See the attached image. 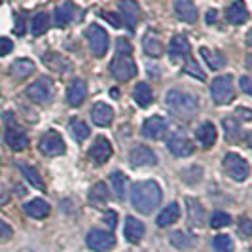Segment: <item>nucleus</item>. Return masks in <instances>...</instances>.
I'll use <instances>...</instances> for the list:
<instances>
[{
  "label": "nucleus",
  "mask_w": 252,
  "mask_h": 252,
  "mask_svg": "<svg viewBox=\"0 0 252 252\" xmlns=\"http://www.w3.org/2000/svg\"><path fill=\"white\" fill-rule=\"evenodd\" d=\"M222 127H224V133H226V140L235 144L241 140V124L233 118H224L222 120Z\"/></svg>",
  "instance_id": "473e14b6"
},
{
  "label": "nucleus",
  "mask_w": 252,
  "mask_h": 252,
  "mask_svg": "<svg viewBox=\"0 0 252 252\" xmlns=\"http://www.w3.org/2000/svg\"><path fill=\"white\" fill-rule=\"evenodd\" d=\"M133 99H135V102L139 104L140 108H146L154 101V91H152V88L146 82H139L133 89Z\"/></svg>",
  "instance_id": "b1692460"
},
{
  "label": "nucleus",
  "mask_w": 252,
  "mask_h": 252,
  "mask_svg": "<svg viewBox=\"0 0 252 252\" xmlns=\"http://www.w3.org/2000/svg\"><path fill=\"white\" fill-rule=\"evenodd\" d=\"M239 86L247 95H252V76H241Z\"/></svg>",
  "instance_id": "a18cd8bd"
},
{
  "label": "nucleus",
  "mask_w": 252,
  "mask_h": 252,
  "mask_svg": "<svg viewBox=\"0 0 252 252\" xmlns=\"http://www.w3.org/2000/svg\"><path fill=\"white\" fill-rule=\"evenodd\" d=\"M48 29H50V15L46 12L36 13V15L32 17V23H31V32H32L34 36H42V34L48 32Z\"/></svg>",
  "instance_id": "c9c22d12"
},
{
  "label": "nucleus",
  "mask_w": 252,
  "mask_h": 252,
  "mask_svg": "<svg viewBox=\"0 0 252 252\" xmlns=\"http://www.w3.org/2000/svg\"><path fill=\"white\" fill-rule=\"evenodd\" d=\"M118 10H120V19H122V23H124L129 31L137 27V23L140 21V6L135 0H120Z\"/></svg>",
  "instance_id": "9d476101"
},
{
  "label": "nucleus",
  "mask_w": 252,
  "mask_h": 252,
  "mask_svg": "<svg viewBox=\"0 0 252 252\" xmlns=\"http://www.w3.org/2000/svg\"><path fill=\"white\" fill-rule=\"evenodd\" d=\"M126 239L133 245H139L144 237V224L137 220L135 216H127L126 218Z\"/></svg>",
  "instance_id": "4be33fe9"
},
{
  "label": "nucleus",
  "mask_w": 252,
  "mask_h": 252,
  "mask_svg": "<svg viewBox=\"0 0 252 252\" xmlns=\"http://www.w3.org/2000/svg\"><path fill=\"white\" fill-rule=\"evenodd\" d=\"M165 104H167V110L171 112V116L184 122V124L191 122L199 112L197 97L188 93V91H182V89H171L167 93Z\"/></svg>",
  "instance_id": "f03ea898"
},
{
  "label": "nucleus",
  "mask_w": 252,
  "mask_h": 252,
  "mask_svg": "<svg viewBox=\"0 0 252 252\" xmlns=\"http://www.w3.org/2000/svg\"><path fill=\"white\" fill-rule=\"evenodd\" d=\"M44 63L48 64L51 70H57V72H63V70L72 68V66H70V63H66L63 57H61V55H57V53H46Z\"/></svg>",
  "instance_id": "4c0bfd02"
},
{
  "label": "nucleus",
  "mask_w": 252,
  "mask_h": 252,
  "mask_svg": "<svg viewBox=\"0 0 252 252\" xmlns=\"http://www.w3.org/2000/svg\"><path fill=\"white\" fill-rule=\"evenodd\" d=\"M4 140L13 152H21L29 146V137L17 127H8L6 133H4Z\"/></svg>",
  "instance_id": "a211bd4d"
},
{
  "label": "nucleus",
  "mask_w": 252,
  "mask_h": 252,
  "mask_svg": "<svg viewBox=\"0 0 252 252\" xmlns=\"http://www.w3.org/2000/svg\"><path fill=\"white\" fill-rule=\"evenodd\" d=\"M88 40H89V48L91 53L95 57H102L106 51H108V34L106 31L101 29L99 25H91L88 29Z\"/></svg>",
  "instance_id": "6e6552de"
},
{
  "label": "nucleus",
  "mask_w": 252,
  "mask_h": 252,
  "mask_svg": "<svg viewBox=\"0 0 252 252\" xmlns=\"http://www.w3.org/2000/svg\"><path fill=\"white\" fill-rule=\"evenodd\" d=\"M86 241L89 249L95 252H108L116 247V237L110 231H102V229H91Z\"/></svg>",
  "instance_id": "423d86ee"
},
{
  "label": "nucleus",
  "mask_w": 252,
  "mask_h": 252,
  "mask_svg": "<svg viewBox=\"0 0 252 252\" xmlns=\"http://www.w3.org/2000/svg\"><path fill=\"white\" fill-rule=\"evenodd\" d=\"M167 127H169V122L165 118H161V116H150L142 124V135L150 140H158L165 135Z\"/></svg>",
  "instance_id": "f8f14e48"
},
{
  "label": "nucleus",
  "mask_w": 252,
  "mask_h": 252,
  "mask_svg": "<svg viewBox=\"0 0 252 252\" xmlns=\"http://www.w3.org/2000/svg\"><path fill=\"white\" fill-rule=\"evenodd\" d=\"M110 97H112V99H118V97H120V91L116 88H112L110 89Z\"/></svg>",
  "instance_id": "6e6d98bb"
},
{
  "label": "nucleus",
  "mask_w": 252,
  "mask_h": 252,
  "mask_svg": "<svg viewBox=\"0 0 252 252\" xmlns=\"http://www.w3.org/2000/svg\"><path fill=\"white\" fill-rule=\"evenodd\" d=\"M0 4H2V0H0Z\"/></svg>",
  "instance_id": "13d9d810"
},
{
  "label": "nucleus",
  "mask_w": 252,
  "mask_h": 252,
  "mask_svg": "<svg viewBox=\"0 0 252 252\" xmlns=\"http://www.w3.org/2000/svg\"><path fill=\"white\" fill-rule=\"evenodd\" d=\"M129 163L133 167H152L158 163V158L152 148L144 146V144H137L129 152Z\"/></svg>",
  "instance_id": "9b49d317"
},
{
  "label": "nucleus",
  "mask_w": 252,
  "mask_h": 252,
  "mask_svg": "<svg viewBox=\"0 0 252 252\" xmlns=\"http://www.w3.org/2000/svg\"><path fill=\"white\" fill-rule=\"evenodd\" d=\"M247 142H249V146L252 148V131L249 133V135H247Z\"/></svg>",
  "instance_id": "4d7b16f0"
},
{
  "label": "nucleus",
  "mask_w": 252,
  "mask_h": 252,
  "mask_svg": "<svg viewBox=\"0 0 252 252\" xmlns=\"http://www.w3.org/2000/svg\"><path fill=\"white\" fill-rule=\"evenodd\" d=\"M13 32L17 36H23L25 34V15L23 13H17L15 15V29H13Z\"/></svg>",
  "instance_id": "37998d69"
},
{
  "label": "nucleus",
  "mask_w": 252,
  "mask_h": 252,
  "mask_svg": "<svg viewBox=\"0 0 252 252\" xmlns=\"http://www.w3.org/2000/svg\"><path fill=\"white\" fill-rule=\"evenodd\" d=\"M27 97L34 102H46L50 101L51 97V82L48 78H40L36 82H32L29 88H27Z\"/></svg>",
  "instance_id": "ddd939ff"
},
{
  "label": "nucleus",
  "mask_w": 252,
  "mask_h": 252,
  "mask_svg": "<svg viewBox=\"0 0 252 252\" xmlns=\"http://www.w3.org/2000/svg\"><path fill=\"white\" fill-rule=\"evenodd\" d=\"M237 114H239V116H243V120H241V122H247V120H251V118H252V112H247V110H243V108H241V110H237Z\"/></svg>",
  "instance_id": "603ef678"
},
{
  "label": "nucleus",
  "mask_w": 252,
  "mask_h": 252,
  "mask_svg": "<svg viewBox=\"0 0 252 252\" xmlns=\"http://www.w3.org/2000/svg\"><path fill=\"white\" fill-rule=\"evenodd\" d=\"M167 148H169V152H171L173 156H177V158H188V156H191V154L195 152L193 142H191L188 137H184L182 133H173V135H169V139H167Z\"/></svg>",
  "instance_id": "1a4fd4ad"
},
{
  "label": "nucleus",
  "mask_w": 252,
  "mask_h": 252,
  "mask_svg": "<svg viewBox=\"0 0 252 252\" xmlns=\"http://www.w3.org/2000/svg\"><path fill=\"white\" fill-rule=\"evenodd\" d=\"M68 129H70L72 137H74L78 142H82V140H86L89 137L88 124H86V122H82L80 118H72V120H70V124H68Z\"/></svg>",
  "instance_id": "e433bc0d"
},
{
  "label": "nucleus",
  "mask_w": 252,
  "mask_h": 252,
  "mask_svg": "<svg viewBox=\"0 0 252 252\" xmlns=\"http://www.w3.org/2000/svg\"><path fill=\"white\" fill-rule=\"evenodd\" d=\"M226 19L231 25H243V23H247V19H249V10H247V6H245L243 0H235V2H231V4L227 6Z\"/></svg>",
  "instance_id": "6ab92c4d"
},
{
  "label": "nucleus",
  "mask_w": 252,
  "mask_h": 252,
  "mask_svg": "<svg viewBox=\"0 0 252 252\" xmlns=\"http://www.w3.org/2000/svg\"><path fill=\"white\" fill-rule=\"evenodd\" d=\"M169 241H171L173 247H177L180 251H188V249H191L195 245V237L186 233V231H173L169 235Z\"/></svg>",
  "instance_id": "72a5a7b5"
},
{
  "label": "nucleus",
  "mask_w": 252,
  "mask_h": 252,
  "mask_svg": "<svg viewBox=\"0 0 252 252\" xmlns=\"http://www.w3.org/2000/svg\"><path fill=\"white\" fill-rule=\"evenodd\" d=\"M211 95L216 104H227L235 99V86H233V76L224 74L215 78L211 86Z\"/></svg>",
  "instance_id": "7ed1b4c3"
},
{
  "label": "nucleus",
  "mask_w": 252,
  "mask_h": 252,
  "mask_svg": "<svg viewBox=\"0 0 252 252\" xmlns=\"http://www.w3.org/2000/svg\"><path fill=\"white\" fill-rule=\"evenodd\" d=\"M195 137L201 142V146L211 148V146H215V142H216V127L213 126L211 122H205V124H201V126L197 127Z\"/></svg>",
  "instance_id": "393cba45"
},
{
  "label": "nucleus",
  "mask_w": 252,
  "mask_h": 252,
  "mask_svg": "<svg viewBox=\"0 0 252 252\" xmlns=\"http://www.w3.org/2000/svg\"><path fill=\"white\" fill-rule=\"evenodd\" d=\"M239 231L245 235V237H252V220L251 218H241Z\"/></svg>",
  "instance_id": "c03bdc74"
},
{
  "label": "nucleus",
  "mask_w": 252,
  "mask_h": 252,
  "mask_svg": "<svg viewBox=\"0 0 252 252\" xmlns=\"http://www.w3.org/2000/svg\"><path fill=\"white\" fill-rule=\"evenodd\" d=\"M231 224V216L227 215V213H224V211H216V213H213V216H211V227H215V229H218V227H226Z\"/></svg>",
  "instance_id": "ea45409f"
},
{
  "label": "nucleus",
  "mask_w": 252,
  "mask_h": 252,
  "mask_svg": "<svg viewBox=\"0 0 252 252\" xmlns=\"http://www.w3.org/2000/svg\"><path fill=\"white\" fill-rule=\"evenodd\" d=\"M86 97H88V86H86V82L84 80H80V78H76L74 82L68 86L66 89V101L70 106H82V102L86 101Z\"/></svg>",
  "instance_id": "2eb2a0df"
},
{
  "label": "nucleus",
  "mask_w": 252,
  "mask_h": 252,
  "mask_svg": "<svg viewBox=\"0 0 252 252\" xmlns=\"http://www.w3.org/2000/svg\"><path fill=\"white\" fill-rule=\"evenodd\" d=\"M163 197V191L156 180H140L131 186V203L142 215H152Z\"/></svg>",
  "instance_id": "f257e3e1"
},
{
  "label": "nucleus",
  "mask_w": 252,
  "mask_h": 252,
  "mask_svg": "<svg viewBox=\"0 0 252 252\" xmlns=\"http://www.w3.org/2000/svg\"><path fill=\"white\" fill-rule=\"evenodd\" d=\"M169 57H171L173 61L188 59L189 57V42L184 34H177V36L171 38V44H169Z\"/></svg>",
  "instance_id": "dca6fc26"
},
{
  "label": "nucleus",
  "mask_w": 252,
  "mask_h": 252,
  "mask_svg": "<svg viewBox=\"0 0 252 252\" xmlns=\"http://www.w3.org/2000/svg\"><path fill=\"white\" fill-rule=\"evenodd\" d=\"M184 72L188 76H193L195 80H205V72H203V68L199 66V64L195 63L191 57H188V61H186V64H184Z\"/></svg>",
  "instance_id": "a19ab883"
},
{
  "label": "nucleus",
  "mask_w": 252,
  "mask_h": 252,
  "mask_svg": "<svg viewBox=\"0 0 252 252\" xmlns=\"http://www.w3.org/2000/svg\"><path fill=\"white\" fill-rule=\"evenodd\" d=\"M133 53V46L129 44L127 38H118L116 40V55L118 57H131Z\"/></svg>",
  "instance_id": "79ce46f5"
},
{
  "label": "nucleus",
  "mask_w": 252,
  "mask_h": 252,
  "mask_svg": "<svg viewBox=\"0 0 252 252\" xmlns=\"http://www.w3.org/2000/svg\"><path fill=\"white\" fill-rule=\"evenodd\" d=\"M108 70L118 82H127V80L137 76V64L133 63L129 57H114Z\"/></svg>",
  "instance_id": "0eeeda50"
},
{
  "label": "nucleus",
  "mask_w": 252,
  "mask_h": 252,
  "mask_svg": "<svg viewBox=\"0 0 252 252\" xmlns=\"http://www.w3.org/2000/svg\"><path fill=\"white\" fill-rule=\"evenodd\" d=\"M38 148L44 156H50V158H55V156H63L66 146H64L63 137L57 133V131H48L40 142H38Z\"/></svg>",
  "instance_id": "39448f33"
},
{
  "label": "nucleus",
  "mask_w": 252,
  "mask_h": 252,
  "mask_svg": "<svg viewBox=\"0 0 252 252\" xmlns=\"http://www.w3.org/2000/svg\"><path fill=\"white\" fill-rule=\"evenodd\" d=\"M224 169H226L227 177L233 178L235 182H243L251 175L249 163L241 156H237V154H227L226 158H224Z\"/></svg>",
  "instance_id": "20e7f679"
},
{
  "label": "nucleus",
  "mask_w": 252,
  "mask_h": 252,
  "mask_svg": "<svg viewBox=\"0 0 252 252\" xmlns=\"http://www.w3.org/2000/svg\"><path fill=\"white\" fill-rule=\"evenodd\" d=\"M23 211H25L27 215L31 216V218H46V216L50 215V205L44 201V199H32V201L25 203V207H23Z\"/></svg>",
  "instance_id": "cd10ccee"
},
{
  "label": "nucleus",
  "mask_w": 252,
  "mask_h": 252,
  "mask_svg": "<svg viewBox=\"0 0 252 252\" xmlns=\"http://www.w3.org/2000/svg\"><path fill=\"white\" fill-rule=\"evenodd\" d=\"M175 13L184 23H195L197 21V8L191 0H177L175 2Z\"/></svg>",
  "instance_id": "412c9836"
},
{
  "label": "nucleus",
  "mask_w": 252,
  "mask_h": 252,
  "mask_svg": "<svg viewBox=\"0 0 252 252\" xmlns=\"http://www.w3.org/2000/svg\"><path fill=\"white\" fill-rule=\"evenodd\" d=\"M247 46H249V48L252 50V29L249 31V32H247Z\"/></svg>",
  "instance_id": "5fc2aeb1"
},
{
  "label": "nucleus",
  "mask_w": 252,
  "mask_h": 252,
  "mask_svg": "<svg viewBox=\"0 0 252 252\" xmlns=\"http://www.w3.org/2000/svg\"><path fill=\"white\" fill-rule=\"evenodd\" d=\"M74 13H76V6L72 2H64L59 8H55V12H53V23H55V27L64 29L66 25H70L76 17Z\"/></svg>",
  "instance_id": "f3484780"
},
{
  "label": "nucleus",
  "mask_w": 252,
  "mask_h": 252,
  "mask_svg": "<svg viewBox=\"0 0 252 252\" xmlns=\"http://www.w3.org/2000/svg\"><path fill=\"white\" fill-rule=\"evenodd\" d=\"M8 199H10V195H8V191L4 189V186L0 184V205H4V203H8Z\"/></svg>",
  "instance_id": "3c124183"
},
{
  "label": "nucleus",
  "mask_w": 252,
  "mask_h": 252,
  "mask_svg": "<svg viewBox=\"0 0 252 252\" xmlns=\"http://www.w3.org/2000/svg\"><path fill=\"white\" fill-rule=\"evenodd\" d=\"M215 21H216V12L211 10V12L207 13V23H215Z\"/></svg>",
  "instance_id": "864d4df0"
},
{
  "label": "nucleus",
  "mask_w": 252,
  "mask_h": 252,
  "mask_svg": "<svg viewBox=\"0 0 252 252\" xmlns=\"http://www.w3.org/2000/svg\"><path fill=\"white\" fill-rule=\"evenodd\" d=\"M99 15H102L104 19H108V21H110V25H114V27L124 25V23H122V19H120V15H112L110 12H102V13H99Z\"/></svg>",
  "instance_id": "de8ad7c7"
},
{
  "label": "nucleus",
  "mask_w": 252,
  "mask_h": 252,
  "mask_svg": "<svg viewBox=\"0 0 252 252\" xmlns=\"http://www.w3.org/2000/svg\"><path fill=\"white\" fill-rule=\"evenodd\" d=\"M186 207H188V220L191 226L195 227H201L205 224V209H203V205L197 199H193V197H188L186 199Z\"/></svg>",
  "instance_id": "5701e85b"
},
{
  "label": "nucleus",
  "mask_w": 252,
  "mask_h": 252,
  "mask_svg": "<svg viewBox=\"0 0 252 252\" xmlns=\"http://www.w3.org/2000/svg\"><path fill=\"white\" fill-rule=\"evenodd\" d=\"M104 222H106L108 227H116V222H118L116 211H106V213H104Z\"/></svg>",
  "instance_id": "09e8293b"
},
{
  "label": "nucleus",
  "mask_w": 252,
  "mask_h": 252,
  "mask_svg": "<svg viewBox=\"0 0 252 252\" xmlns=\"http://www.w3.org/2000/svg\"><path fill=\"white\" fill-rule=\"evenodd\" d=\"M17 167H19V171L23 173L25 180H29V184H31L32 188L40 189V191L46 189V184H44V180H42V177H40V173H38L34 167H31V165H27V163H17Z\"/></svg>",
  "instance_id": "c756f323"
},
{
  "label": "nucleus",
  "mask_w": 252,
  "mask_h": 252,
  "mask_svg": "<svg viewBox=\"0 0 252 252\" xmlns=\"http://www.w3.org/2000/svg\"><path fill=\"white\" fill-rule=\"evenodd\" d=\"M110 199V191H108V186L104 182H97L93 184L91 189H89V201L93 205H104V203Z\"/></svg>",
  "instance_id": "2f4dec72"
},
{
  "label": "nucleus",
  "mask_w": 252,
  "mask_h": 252,
  "mask_svg": "<svg viewBox=\"0 0 252 252\" xmlns=\"http://www.w3.org/2000/svg\"><path fill=\"white\" fill-rule=\"evenodd\" d=\"M8 237H12V227L4 220H0V239H8Z\"/></svg>",
  "instance_id": "8fccbe9b"
},
{
  "label": "nucleus",
  "mask_w": 252,
  "mask_h": 252,
  "mask_svg": "<svg viewBox=\"0 0 252 252\" xmlns=\"http://www.w3.org/2000/svg\"><path fill=\"white\" fill-rule=\"evenodd\" d=\"M201 55L203 59H205V63L209 64L213 70H220L224 64H226V57H224V53L218 50H209V48H201Z\"/></svg>",
  "instance_id": "7c9ffc66"
},
{
  "label": "nucleus",
  "mask_w": 252,
  "mask_h": 252,
  "mask_svg": "<svg viewBox=\"0 0 252 252\" xmlns=\"http://www.w3.org/2000/svg\"><path fill=\"white\" fill-rule=\"evenodd\" d=\"M178 218H180V207L178 203H169L163 211L158 216V226L159 227H167L171 224H175Z\"/></svg>",
  "instance_id": "c85d7f7f"
},
{
  "label": "nucleus",
  "mask_w": 252,
  "mask_h": 252,
  "mask_svg": "<svg viewBox=\"0 0 252 252\" xmlns=\"http://www.w3.org/2000/svg\"><path fill=\"white\" fill-rule=\"evenodd\" d=\"M142 48H144V53L148 57H161V53H163V44H161V40L156 32H148L144 36Z\"/></svg>",
  "instance_id": "bb28decb"
},
{
  "label": "nucleus",
  "mask_w": 252,
  "mask_h": 252,
  "mask_svg": "<svg viewBox=\"0 0 252 252\" xmlns=\"http://www.w3.org/2000/svg\"><path fill=\"white\" fill-rule=\"evenodd\" d=\"M110 156H112V144L104 139V137H99V139L89 146V158H91L97 165L108 161Z\"/></svg>",
  "instance_id": "4468645a"
},
{
  "label": "nucleus",
  "mask_w": 252,
  "mask_h": 252,
  "mask_svg": "<svg viewBox=\"0 0 252 252\" xmlns=\"http://www.w3.org/2000/svg\"><path fill=\"white\" fill-rule=\"evenodd\" d=\"M213 247L216 252H233V241L229 235H216Z\"/></svg>",
  "instance_id": "58836bf2"
},
{
  "label": "nucleus",
  "mask_w": 252,
  "mask_h": 252,
  "mask_svg": "<svg viewBox=\"0 0 252 252\" xmlns=\"http://www.w3.org/2000/svg\"><path fill=\"white\" fill-rule=\"evenodd\" d=\"M91 120H93L95 126L108 127L114 120V110L106 102H97V104L91 108Z\"/></svg>",
  "instance_id": "aec40b11"
},
{
  "label": "nucleus",
  "mask_w": 252,
  "mask_h": 252,
  "mask_svg": "<svg viewBox=\"0 0 252 252\" xmlns=\"http://www.w3.org/2000/svg\"><path fill=\"white\" fill-rule=\"evenodd\" d=\"M110 182H112V189L116 197L120 201H124L127 195V177L120 171H114V173H110Z\"/></svg>",
  "instance_id": "f704fd0d"
},
{
  "label": "nucleus",
  "mask_w": 252,
  "mask_h": 252,
  "mask_svg": "<svg viewBox=\"0 0 252 252\" xmlns=\"http://www.w3.org/2000/svg\"><path fill=\"white\" fill-rule=\"evenodd\" d=\"M34 63L31 59H17L13 61L12 66H10V74L15 78V80H25L29 76L34 72Z\"/></svg>",
  "instance_id": "a878e982"
},
{
  "label": "nucleus",
  "mask_w": 252,
  "mask_h": 252,
  "mask_svg": "<svg viewBox=\"0 0 252 252\" xmlns=\"http://www.w3.org/2000/svg\"><path fill=\"white\" fill-rule=\"evenodd\" d=\"M13 50V44L10 38H0V57H4V55H8L10 51Z\"/></svg>",
  "instance_id": "49530a36"
}]
</instances>
